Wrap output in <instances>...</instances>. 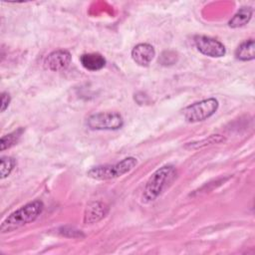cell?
<instances>
[{"instance_id": "12", "label": "cell", "mask_w": 255, "mask_h": 255, "mask_svg": "<svg viewBox=\"0 0 255 255\" xmlns=\"http://www.w3.org/2000/svg\"><path fill=\"white\" fill-rule=\"evenodd\" d=\"M253 10L251 7H242L240 10L237 11V13L229 20L228 25L231 28H238L246 25L251 17H252Z\"/></svg>"}, {"instance_id": "3", "label": "cell", "mask_w": 255, "mask_h": 255, "mask_svg": "<svg viewBox=\"0 0 255 255\" xmlns=\"http://www.w3.org/2000/svg\"><path fill=\"white\" fill-rule=\"evenodd\" d=\"M136 163H137V160L135 157L128 156L115 164L95 166L91 168L87 172V174L91 178H94L97 180H108V179L116 178L128 173L136 165Z\"/></svg>"}, {"instance_id": "6", "label": "cell", "mask_w": 255, "mask_h": 255, "mask_svg": "<svg viewBox=\"0 0 255 255\" xmlns=\"http://www.w3.org/2000/svg\"><path fill=\"white\" fill-rule=\"evenodd\" d=\"M194 44L201 54L212 58L223 57L226 53L225 47L221 42L207 36L194 37Z\"/></svg>"}, {"instance_id": "8", "label": "cell", "mask_w": 255, "mask_h": 255, "mask_svg": "<svg viewBox=\"0 0 255 255\" xmlns=\"http://www.w3.org/2000/svg\"><path fill=\"white\" fill-rule=\"evenodd\" d=\"M155 56L154 48L146 43L137 44L131 50V58L132 60L139 66L146 67L150 64Z\"/></svg>"}, {"instance_id": "7", "label": "cell", "mask_w": 255, "mask_h": 255, "mask_svg": "<svg viewBox=\"0 0 255 255\" xmlns=\"http://www.w3.org/2000/svg\"><path fill=\"white\" fill-rule=\"evenodd\" d=\"M71 60L72 57L70 52L67 50H56L45 58L44 66L50 71L59 72L66 70L71 63Z\"/></svg>"}, {"instance_id": "15", "label": "cell", "mask_w": 255, "mask_h": 255, "mask_svg": "<svg viewBox=\"0 0 255 255\" xmlns=\"http://www.w3.org/2000/svg\"><path fill=\"white\" fill-rule=\"evenodd\" d=\"M224 137L220 134H213L211 136H209L208 138H205L203 140L197 141V142H189L188 144L185 145V147H189V148H198V147H202L205 145H209V144H213V143H219L224 141Z\"/></svg>"}, {"instance_id": "16", "label": "cell", "mask_w": 255, "mask_h": 255, "mask_svg": "<svg viewBox=\"0 0 255 255\" xmlns=\"http://www.w3.org/2000/svg\"><path fill=\"white\" fill-rule=\"evenodd\" d=\"M10 101H11L10 95L7 92H3L1 94V112H4L8 108Z\"/></svg>"}, {"instance_id": "9", "label": "cell", "mask_w": 255, "mask_h": 255, "mask_svg": "<svg viewBox=\"0 0 255 255\" xmlns=\"http://www.w3.org/2000/svg\"><path fill=\"white\" fill-rule=\"evenodd\" d=\"M109 211L108 206L101 201L90 202L85 209L84 213V223L93 224L101 219H103Z\"/></svg>"}, {"instance_id": "10", "label": "cell", "mask_w": 255, "mask_h": 255, "mask_svg": "<svg viewBox=\"0 0 255 255\" xmlns=\"http://www.w3.org/2000/svg\"><path fill=\"white\" fill-rule=\"evenodd\" d=\"M82 66L88 71H99L106 65V59L99 53H87L80 57Z\"/></svg>"}, {"instance_id": "14", "label": "cell", "mask_w": 255, "mask_h": 255, "mask_svg": "<svg viewBox=\"0 0 255 255\" xmlns=\"http://www.w3.org/2000/svg\"><path fill=\"white\" fill-rule=\"evenodd\" d=\"M16 165V160L11 156H3L1 157V167H0V174L1 179L7 177L11 171L14 169Z\"/></svg>"}, {"instance_id": "2", "label": "cell", "mask_w": 255, "mask_h": 255, "mask_svg": "<svg viewBox=\"0 0 255 255\" xmlns=\"http://www.w3.org/2000/svg\"><path fill=\"white\" fill-rule=\"evenodd\" d=\"M175 172V168L171 164H166L156 169L146 181L141 199L143 202L153 201L163 190L166 183L170 180Z\"/></svg>"}, {"instance_id": "1", "label": "cell", "mask_w": 255, "mask_h": 255, "mask_svg": "<svg viewBox=\"0 0 255 255\" xmlns=\"http://www.w3.org/2000/svg\"><path fill=\"white\" fill-rule=\"evenodd\" d=\"M44 204L40 200L29 202L10 213L1 223V233L12 232L28 223L35 221L42 213Z\"/></svg>"}, {"instance_id": "11", "label": "cell", "mask_w": 255, "mask_h": 255, "mask_svg": "<svg viewBox=\"0 0 255 255\" xmlns=\"http://www.w3.org/2000/svg\"><path fill=\"white\" fill-rule=\"evenodd\" d=\"M236 59L240 61H251L255 58V43L253 39L242 42L235 51Z\"/></svg>"}, {"instance_id": "4", "label": "cell", "mask_w": 255, "mask_h": 255, "mask_svg": "<svg viewBox=\"0 0 255 255\" xmlns=\"http://www.w3.org/2000/svg\"><path fill=\"white\" fill-rule=\"evenodd\" d=\"M218 109V101L214 98L205 99L194 103L183 110L186 122L196 123L210 118Z\"/></svg>"}, {"instance_id": "5", "label": "cell", "mask_w": 255, "mask_h": 255, "mask_svg": "<svg viewBox=\"0 0 255 255\" xmlns=\"http://www.w3.org/2000/svg\"><path fill=\"white\" fill-rule=\"evenodd\" d=\"M87 125L91 129L116 130L124 126V119L119 113L103 112L90 116Z\"/></svg>"}, {"instance_id": "13", "label": "cell", "mask_w": 255, "mask_h": 255, "mask_svg": "<svg viewBox=\"0 0 255 255\" xmlns=\"http://www.w3.org/2000/svg\"><path fill=\"white\" fill-rule=\"evenodd\" d=\"M23 132H24V129L22 128H20L14 130V131H12V132L2 136L1 137V141H0V148H1V150L3 151L5 149H7V148H10L14 144H16L19 141V139H20L21 135L23 134Z\"/></svg>"}]
</instances>
